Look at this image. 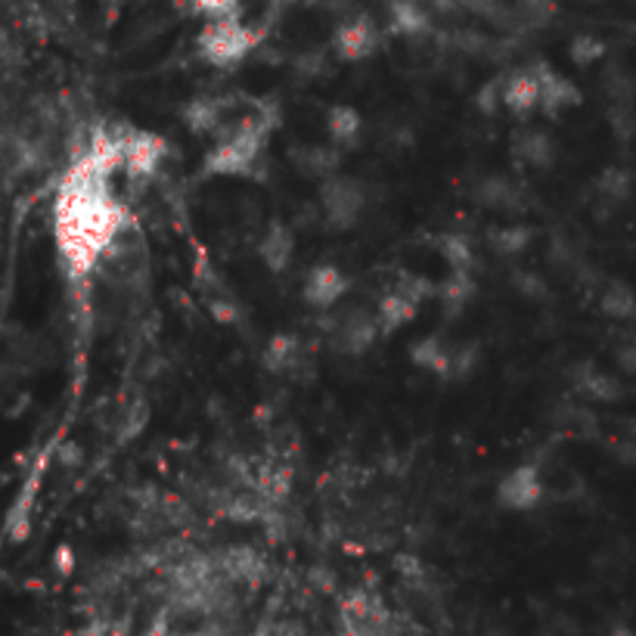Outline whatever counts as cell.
Instances as JSON below:
<instances>
[{
	"label": "cell",
	"instance_id": "obj_1",
	"mask_svg": "<svg viewBox=\"0 0 636 636\" xmlns=\"http://www.w3.org/2000/svg\"><path fill=\"white\" fill-rule=\"evenodd\" d=\"M122 168L119 137H93L91 147L78 155L65 171L53 205V233L60 249L62 264L72 276H91L97 261L107 255L109 245L124 228L122 199L112 193V174Z\"/></svg>",
	"mask_w": 636,
	"mask_h": 636
},
{
	"label": "cell",
	"instance_id": "obj_2",
	"mask_svg": "<svg viewBox=\"0 0 636 636\" xmlns=\"http://www.w3.org/2000/svg\"><path fill=\"white\" fill-rule=\"evenodd\" d=\"M271 131V112H249L233 124H224L202 159V171L212 178H252Z\"/></svg>",
	"mask_w": 636,
	"mask_h": 636
},
{
	"label": "cell",
	"instance_id": "obj_3",
	"mask_svg": "<svg viewBox=\"0 0 636 636\" xmlns=\"http://www.w3.org/2000/svg\"><path fill=\"white\" fill-rule=\"evenodd\" d=\"M317 205L320 218H323V230L349 233V230L361 224L366 205H370V183L339 171L333 178L320 181Z\"/></svg>",
	"mask_w": 636,
	"mask_h": 636
},
{
	"label": "cell",
	"instance_id": "obj_4",
	"mask_svg": "<svg viewBox=\"0 0 636 636\" xmlns=\"http://www.w3.org/2000/svg\"><path fill=\"white\" fill-rule=\"evenodd\" d=\"M258 44H261V34L252 26L240 22V16H230V19H209V26L199 31L196 50L199 60L214 69H236L255 53Z\"/></svg>",
	"mask_w": 636,
	"mask_h": 636
},
{
	"label": "cell",
	"instance_id": "obj_5",
	"mask_svg": "<svg viewBox=\"0 0 636 636\" xmlns=\"http://www.w3.org/2000/svg\"><path fill=\"white\" fill-rule=\"evenodd\" d=\"M323 330H326V339L333 342V349L345 357H361L382 339L376 307H361V304L345 307L339 314L326 311Z\"/></svg>",
	"mask_w": 636,
	"mask_h": 636
},
{
	"label": "cell",
	"instance_id": "obj_6",
	"mask_svg": "<svg viewBox=\"0 0 636 636\" xmlns=\"http://www.w3.org/2000/svg\"><path fill=\"white\" fill-rule=\"evenodd\" d=\"M546 497L544 470L537 463H518L501 478L494 491V501L506 513H531L537 509Z\"/></svg>",
	"mask_w": 636,
	"mask_h": 636
},
{
	"label": "cell",
	"instance_id": "obj_7",
	"mask_svg": "<svg viewBox=\"0 0 636 636\" xmlns=\"http://www.w3.org/2000/svg\"><path fill=\"white\" fill-rule=\"evenodd\" d=\"M342 636H388L392 615L382 606L380 596L366 590H351L342 599Z\"/></svg>",
	"mask_w": 636,
	"mask_h": 636
},
{
	"label": "cell",
	"instance_id": "obj_8",
	"mask_svg": "<svg viewBox=\"0 0 636 636\" xmlns=\"http://www.w3.org/2000/svg\"><path fill=\"white\" fill-rule=\"evenodd\" d=\"M115 137H119V150H122V171H128L131 178H150L165 162L168 140L162 134L128 128Z\"/></svg>",
	"mask_w": 636,
	"mask_h": 636
},
{
	"label": "cell",
	"instance_id": "obj_9",
	"mask_svg": "<svg viewBox=\"0 0 636 636\" xmlns=\"http://www.w3.org/2000/svg\"><path fill=\"white\" fill-rule=\"evenodd\" d=\"M472 202L487 209V212L513 214V218L518 214L522 218L531 209V193L528 186H522L506 174H487L472 186Z\"/></svg>",
	"mask_w": 636,
	"mask_h": 636
},
{
	"label": "cell",
	"instance_id": "obj_10",
	"mask_svg": "<svg viewBox=\"0 0 636 636\" xmlns=\"http://www.w3.org/2000/svg\"><path fill=\"white\" fill-rule=\"evenodd\" d=\"M351 280L333 261H320L302 280V302L314 311H333L349 295Z\"/></svg>",
	"mask_w": 636,
	"mask_h": 636
},
{
	"label": "cell",
	"instance_id": "obj_11",
	"mask_svg": "<svg viewBox=\"0 0 636 636\" xmlns=\"http://www.w3.org/2000/svg\"><path fill=\"white\" fill-rule=\"evenodd\" d=\"M382 44V34L376 22L370 16H351L349 22H342L333 34V53L339 62H364L370 60Z\"/></svg>",
	"mask_w": 636,
	"mask_h": 636
},
{
	"label": "cell",
	"instance_id": "obj_12",
	"mask_svg": "<svg viewBox=\"0 0 636 636\" xmlns=\"http://www.w3.org/2000/svg\"><path fill=\"white\" fill-rule=\"evenodd\" d=\"M503 109L518 122H528L534 112H541V75L534 65L503 75Z\"/></svg>",
	"mask_w": 636,
	"mask_h": 636
},
{
	"label": "cell",
	"instance_id": "obj_13",
	"mask_svg": "<svg viewBox=\"0 0 636 636\" xmlns=\"http://www.w3.org/2000/svg\"><path fill=\"white\" fill-rule=\"evenodd\" d=\"M572 385L590 404H606L608 407V404H622L627 397V385L615 373H608L596 364H577L575 373H572Z\"/></svg>",
	"mask_w": 636,
	"mask_h": 636
},
{
	"label": "cell",
	"instance_id": "obj_14",
	"mask_svg": "<svg viewBox=\"0 0 636 636\" xmlns=\"http://www.w3.org/2000/svg\"><path fill=\"white\" fill-rule=\"evenodd\" d=\"M537 75H541V115L546 119H559L565 109L581 107V88H577L572 78H565L556 72L549 62H537L534 65Z\"/></svg>",
	"mask_w": 636,
	"mask_h": 636
},
{
	"label": "cell",
	"instance_id": "obj_15",
	"mask_svg": "<svg viewBox=\"0 0 636 636\" xmlns=\"http://www.w3.org/2000/svg\"><path fill=\"white\" fill-rule=\"evenodd\" d=\"M261 366L273 376H299L307 366V345L302 335L276 333L261 351Z\"/></svg>",
	"mask_w": 636,
	"mask_h": 636
},
{
	"label": "cell",
	"instance_id": "obj_16",
	"mask_svg": "<svg viewBox=\"0 0 636 636\" xmlns=\"http://www.w3.org/2000/svg\"><path fill=\"white\" fill-rule=\"evenodd\" d=\"M513 147V159L522 165L534 168V171H549L559 159V147L556 137L544 131V128H522L509 137Z\"/></svg>",
	"mask_w": 636,
	"mask_h": 636
},
{
	"label": "cell",
	"instance_id": "obj_17",
	"mask_svg": "<svg viewBox=\"0 0 636 636\" xmlns=\"http://www.w3.org/2000/svg\"><path fill=\"white\" fill-rule=\"evenodd\" d=\"M228 97H214V93H202L186 100L181 109V124L193 137H214L224 124H228Z\"/></svg>",
	"mask_w": 636,
	"mask_h": 636
},
{
	"label": "cell",
	"instance_id": "obj_18",
	"mask_svg": "<svg viewBox=\"0 0 636 636\" xmlns=\"http://www.w3.org/2000/svg\"><path fill=\"white\" fill-rule=\"evenodd\" d=\"M292 165L299 168V174L311 178V181H326L342 171V159L345 150H339L335 143H302L295 150H289Z\"/></svg>",
	"mask_w": 636,
	"mask_h": 636
},
{
	"label": "cell",
	"instance_id": "obj_19",
	"mask_svg": "<svg viewBox=\"0 0 636 636\" xmlns=\"http://www.w3.org/2000/svg\"><path fill=\"white\" fill-rule=\"evenodd\" d=\"M420 307H423V302L413 299L407 289H401L397 283H394L392 289H385L380 295V302H376V317H380L382 339L401 333L407 323H413L416 314H420Z\"/></svg>",
	"mask_w": 636,
	"mask_h": 636
},
{
	"label": "cell",
	"instance_id": "obj_20",
	"mask_svg": "<svg viewBox=\"0 0 636 636\" xmlns=\"http://www.w3.org/2000/svg\"><path fill=\"white\" fill-rule=\"evenodd\" d=\"M258 258L271 273H283L295 258V230L286 221H271L261 240H258Z\"/></svg>",
	"mask_w": 636,
	"mask_h": 636
},
{
	"label": "cell",
	"instance_id": "obj_21",
	"mask_svg": "<svg viewBox=\"0 0 636 636\" xmlns=\"http://www.w3.org/2000/svg\"><path fill=\"white\" fill-rule=\"evenodd\" d=\"M451 345H454V342H447V339H441V335H423V339L410 342V364L416 366V370H423V373L438 376V380L444 382L447 380V370H451Z\"/></svg>",
	"mask_w": 636,
	"mask_h": 636
},
{
	"label": "cell",
	"instance_id": "obj_22",
	"mask_svg": "<svg viewBox=\"0 0 636 636\" xmlns=\"http://www.w3.org/2000/svg\"><path fill=\"white\" fill-rule=\"evenodd\" d=\"M326 137L339 150H354L364 137V115L349 103H333L326 109Z\"/></svg>",
	"mask_w": 636,
	"mask_h": 636
},
{
	"label": "cell",
	"instance_id": "obj_23",
	"mask_svg": "<svg viewBox=\"0 0 636 636\" xmlns=\"http://www.w3.org/2000/svg\"><path fill=\"white\" fill-rule=\"evenodd\" d=\"M478 283H475V273L472 271H451V276L438 283V302L441 314L447 320H456L475 299Z\"/></svg>",
	"mask_w": 636,
	"mask_h": 636
},
{
	"label": "cell",
	"instance_id": "obj_24",
	"mask_svg": "<svg viewBox=\"0 0 636 636\" xmlns=\"http://www.w3.org/2000/svg\"><path fill=\"white\" fill-rule=\"evenodd\" d=\"M537 236V230L525 224V221H509V224H497L487 230V245L501 258H518L525 255Z\"/></svg>",
	"mask_w": 636,
	"mask_h": 636
},
{
	"label": "cell",
	"instance_id": "obj_25",
	"mask_svg": "<svg viewBox=\"0 0 636 636\" xmlns=\"http://www.w3.org/2000/svg\"><path fill=\"white\" fill-rule=\"evenodd\" d=\"M596 304L608 320H636V292L624 280H606L596 292Z\"/></svg>",
	"mask_w": 636,
	"mask_h": 636
},
{
	"label": "cell",
	"instance_id": "obj_26",
	"mask_svg": "<svg viewBox=\"0 0 636 636\" xmlns=\"http://www.w3.org/2000/svg\"><path fill=\"white\" fill-rule=\"evenodd\" d=\"M593 190H596V199H599L603 205H608V209H618L622 202H627L630 190H634V174L622 165H608L596 174Z\"/></svg>",
	"mask_w": 636,
	"mask_h": 636
},
{
	"label": "cell",
	"instance_id": "obj_27",
	"mask_svg": "<svg viewBox=\"0 0 636 636\" xmlns=\"http://www.w3.org/2000/svg\"><path fill=\"white\" fill-rule=\"evenodd\" d=\"M482 364V342L475 339H460L451 345V370L444 382H466L475 376V370Z\"/></svg>",
	"mask_w": 636,
	"mask_h": 636
},
{
	"label": "cell",
	"instance_id": "obj_28",
	"mask_svg": "<svg viewBox=\"0 0 636 636\" xmlns=\"http://www.w3.org/2000/svg\"><path fill=\"white\" fill-rule=\"evenodd\" d=\"M392 22L394 29L407 38H416L432 29V19L425 13L423 3H416V0H392Z\"/></svg>",
	"mask_w": 636,
	"mask_h": 636
},
{
	"label": "cell",
	"instance_id": "obj_29",
	"mask_svg": "<svg viewBox=\"0 0 636 636\" xmlns=\"http://www.w3.org/2000/svg\"><path fill=\"white\" fill-rule=\"evenodd\" d=\"M438 252L451 271H475V249L466 233H441Z\"/></svg>",
	"mask_w": 636,
	"mask_h": 636
},
{
	"label": "cell",
	"instance_id": "obj_30",
	"mask_svg": "<svg viewBox=\"0 0 636 636\" xmlns=\"http://www.w3.org/2000/svg\"><path fill=\"white\" fill-rule=\"evenodd\" d=\"M606 122L618 143H636V103H608Z\"/></svg>",
	"mask_w": 636,
	"mask_h": 636
},
{
	"label": "cell",
	"instance_id": "obj_31",
	"mask_svg": "<svg viewBox=\"0 0 636 636\" xmlns=\"http://www.w3.org/2000/svg\"><path fill=\"white\" fill-rule=\"evenodd\" d=\"M603 57H606V41L596 38V34H575L572 44H568V60L575 62L577 69H587Z\"/></svg>",
	"mask_w": 636,
	"mask_h": 636
},
{
	"label": "cell",
	"instance_id": "obj_32",
	"mask_svg": "<svg viewBox=\"0 0 636 636\" xmlns=\"http://www.w3.org/2000/svg\"><path fill=\"white\" fill-rule=\"evenodd\" d=\"M603 91H606L608 103H636V78L627 75L618 65H612L603 78Z\"/></svg>",
	"mask_w": 636,
	"mask_h": 636
},
{
	"label": "cell",
	"instance_id": "obj_33",
	"mask_svg": "<svg viewBox=\"0 0 636 636\" xmlns=\"http://www.w3.org/2000/svg\"><path fill=\"white\" fill-rule=\"evenodd\" d=\"M205 307H209V314L214 317V323H221V326H240V320H243V307L240 302L228 295V292H214L205 299Z\"/></svg>",
	"mask_w": 636,
	"mask_h": 636
},
{
	"label": "cell",
	"instance_id": "obj_34",
	"mask_svg": "<svg viewBox=\"0 0 636 636\" xmlns=\"http://www.w3.org/2000/svg\"><path fill=\"white\" fill-rule=\"evenodd\" d=\"M475 109L482 112V115H487V119H494L497 112L503 109V75L491 78V81H485L482 88H478V93H475Z\"/></svg>",
	"mask_w": 636,
	"mask_h": 636
},
{
	"label": "cell",
	"instance_id": "obj_35",
	"mask_svg": "<svg viewBox=\"0 0 636 636\" xmlns=\"http://www.w3.org/2000/svg\"><path fill=\"white\" fill-rule=\"evenodd\" d=\"M513 286L518 289L522 299H531V302H544V299H549V286H546V280L541 273L534 271L513 273Z\"/></svg>",
	"mask_w": 636,
	"mask_h": 636
},
{
	"label": "cell",
	"instance_id": "obj_36",
	"mask_svg": "<svg viewBox=\"0 0 636 636\" xmlns=\"http://www.w3.org/2000/svg\"><path fill=\"white\" fill-rule=\"evenodd\" d=\"M193 10L205 19H230L240 16V0H193Z\"/></svg>",
	"mask_w": 636,
	"mask_h": 636
},
{
	"label": "cell",
	"instance_id": "obj_37",
	"mask_svg": "<svg viewBox=\"0 0 636 636\" xmlns=\"http://www.w3.org/2000/svg\"><path fill=\"white\" fill-rule=\"evenodd\" d=\"M323 69H326V57L314 50V53H302L299 60H295V75L304 78V81H311V78L323 75Z\"/></svg>",
	"mask_w": 636,
	"mask_h": 636
},
{
	"label": "cell",
	"instance_id": "obj_38",
	"mask_svg": "<svg viewBox=\"0 0 636 636\" xmlns=\"http://www.w3.org/2000/svg\"><path fill=\"white\" fill-rule=\"evenodd\" d=\"M615 364L622 366L627 376H636V339H627L615 349Z\"/></svg>",
	"mask_w": 636,
	"mask_h": 636
},
{
	"label": "cell",
	"instance_id": "obj_39",
	"mask_svg": "<svg viewBox=\"0 0 636 636\" xmlns=\"http://www.w3.org/2000/svg\"><path fill=\"white\" fill-rule=\"evenodd\" d=\"M475 3H491V0H475Z\"/></svg>",
	"mask_w": 636,
	"mask_h": 636
},
{
	"label": "cell",
	"instance_id": "obj_40",
	"mask_svg": "<svg viewBox=\"0 0 636 636\" xmlns=\"http://www.w3.org/2000/svg\"><path fill=\"white\" fill-rule=\"evenodd\" d=\"M304 3H317V0H304Z\"/></svg>",
	"mask_w": 636,
	"mask_h": 636
}]
</instances>
